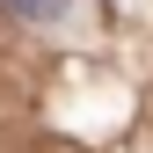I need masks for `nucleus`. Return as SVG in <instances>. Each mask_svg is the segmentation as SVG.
Instances as JSON below:
<instances>
[{"label":"nucleus","instance_id":"nucleus-1","mask_svg":"<svg viewBox=\"0 0 153 153\" xmlns=\"http://www.w3.org/2000/svg\"><path fill=\"white\" fill-rule=\"evenodd\" d=\"M7 7H15V15H29V22H59L66 0H7Z\"/></svg>","mask_w":153,"mask_h":153}]
</instances>
